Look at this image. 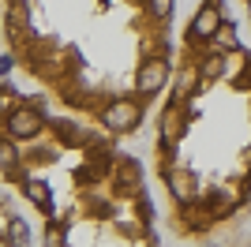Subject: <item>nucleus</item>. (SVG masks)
<instances>
[{
  "label": "nucleus",
  "mask_w": 251,
  "mask_h": 247,
  "mask_svg": "<svg viewBox=\"0 0 251 247\" xmlns=\"http://www.w3.org/2000/svg\"><path fill=\"white\" fill-rule=\"evenodd\" d=\"M139 184H143V169H139V161L120 157V161H116V173H113V191L120 198H135Z\"/></svg>",
  "instance_id": "f257e3e1"
},
{
  "label": "nucleus",
  "mask_w": 251,
  "mask_h": 247,
  "mask_svg": "<svg viewBox=\"0 0 251 247\" xmlns=\"http://www.w3.org/2000/svg\"><path fill=\"white\" fill-rule=\"evenodd\" d=\"M101 120L109 131H131L139 124V105L135 101H109L101 109Z\"/></svg>",
  "instance_id": "f03ea898"
},
{
  "label": "nucleus",
  "mask_w": 251,
  "mask_h": 247,
  "mask_svg": "<svg viewBox=\"0 0 251 247\" xmlns=\"http://www.w3.org/2000/svg\"><path fill=\"white\" fill-rule=\"evenodd\" d=\"M42 131V116L26 109V105H15L8 113V135L11 139H34V135Z\"/></svg>",
  "instance_id": "7ed1b4c3"
},
{
  "label": "nucleus",
  "mask_w": 251,
  "mask_h": 247,
  "mask_svg": "<svg viewBox=\"0 0 251 247\" xmlns=\"http://www.w3.org/2000/svg\"><path fill=\"white\" fill-rule=\"evenodd\" d=\"M165 79H169V64L161 60V56H154V60H147L143 68H139L135 86H139V94H157L161 86H165Z\"/></svg>",
  "instance_id": "20e7f679"
},
{
  "label": "nucleus",
  "mask_w": 251,
  "mask_h": 247,
  "mask_svg": "<svg viewBox=\"0 0 251 247\" xmlns=\"http://www.w3.org/2000/svg\"><path fill=\"white\" fill-rule=\"evenodd\" d=\"M23 191L34 198V206H38L42 214H52V195H49V187H45L42 180H23Z\"/></svg>",
  "instance_id": "39448f33"
},
{
  "label": "nucleus",
  "mask_w": 251,
  "mask_h": 247,
  "mask_svg": "<svg viewBox=\"0 0 251 247\" xmlns=\"http://www.w3.org/2000/svg\"><path fill=\"white\" fill-rule=\"evenodd\" d=\"M8 23H11V26H26V23H30V11H26V4H23V0H15V4H11Z\"/></svg>",
  "instance_id": "423d86ee"
},
{
  "label": "nucleus",
  "mask_w": 251,
  "mask_h": 247,
  "mask_svg": "<svg viewBox=\"0 0 251 247\" xmlns=\"http://www.w3.org/2000/svg\"><path fill=\"white\" fill-rule=\"evenodd\" d=\"M19 165V150L11 143H0V169H15Z\"/></svg>",
  "instance_id": "0eeeda50"
},
{
  "label": "nucleus",
  "mask_w": 251,
  "mask_h": 247,
  "mask_svg": "<svg viewBox=\"0 0 251 247\" xmlns=\"http://www.w3.org/2000/svg\"><path fill=\"white\" fill-rule=\"evenodd\" d=\"M150 15L154 19H169L173 15V0H150Z\"/></svg>",
  "instance_id": "6e6552de"
},
{
  "label": "nucleus",
  "mask_w": 251,
  "mask_h": 247,
  "mask_svg": "<svg viewBox=\"0 0 251 247\" xmlns=\"http://www.w3.org/2000/svg\"><path fill=\"white\" fill-rule=\"evenodd\" d=\"M0 105H4V109H15V105H19V98H15V90H11V86H0Z\"/></svg>",
  "instance_id": "1a4fd4ad"
},
{
  "label": "nucleus",
  "mask_w": 251,
  "mask_h": 247,
  "mask_svg": "<svg viewBox=\"0 0 251 247\" xmlns=\"http://www.w3.org/2000/svg\"><path fill=\"white\" fill-rule=\"evenodd\" d=\"M8 240H11V244H26V225H23V221H11Z\"/></svg>",
  "instance_id": "9d476101"
},
{
  "label": "nucleus",
  "mask_w": 251,
  "mask_h": 247,
  "mask_svg": "<svg viewBox=\"0 0 251 247\" xmlns=\"http://www.w3.org/2000/svg\"><path fill=\"white\" fill-rule=\"evenodd\" d=\"M94 214H98V217H109L113 210H109V202H94Z\"/></svg>",
  "instance_id": "9b49d317"
},
{
  "label": "nucleus",
  "mask_w": 251,
  "mask_h": 247,
  "mask_svg": "<svg viewBox=\"0 0 251 247\" xmlns=\"http://www.w3.org/2000/svg\"><path fill=\"white\" fill-rule=\"evenodd\" d=\"M244 4V15H248V26H251V0H240Z\"/></svg>",
  "instance_id": "f8f14e48"
}]
</instances>
